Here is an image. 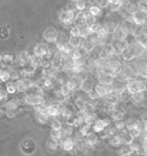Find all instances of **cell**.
Segmentation results:
<instances>
[{
    "mask_svg": "<svg viewBox=\"0 0 147 156\" xmlns=\"http://www.w3.org/2000/svg\"><path fill=\"white\" fill-rule=\"evenodd\" d=\"M3 59L6 62H11L13 61V57L11 55H5L3 58Z\"/></svg>",
    "mask_w": 147,
    "mask_h": 156,
    "instance_id": "11a10c76",
    "label": "cell"
},
{
    "mask_svg": "<svg viewBox=\"0 0 147 156\" xmlns=\"http://www.w3.org/2000/svg\"><path fill=\"white\" fill-rule=\"evenodd\" d=\"M71 90L68 87L67 84H63L61 88V93L64 96H67L69 95Z\"/></svg>",
    "mask_w": 147,
    "mask_h": 156,
    "instance_id": "74e56055",
    "label": "cell"
},
{
    "mask_svg": "<svg viewBox=\"0 0 147 156\" xmlns=\"http://www.w3.org/2000/svg\"><path fill=\"white\" fill-rule=\"evenodd\" d=\"M125 9L127 13H129L131 15L139 10L138 5V4L136 5L133 3H128L126 5Z\"/></svg>",
    "mask_w": 147,
    "mask_h": 156,
    "instance_id": "cb8c5ba5",
    "label": "cell"
},
{
    "mask_svg": "<svg viewBox=\"0 0 147 156\" xmlns=\"http://www.w3.org/2000/svg\"><path fill=\"white\" fill-rule=\"evenodd\" d=\"M58 31L52 27L46 29L44 33L43 36L44 39L48 42H56L58 38Z\"/></svg>",
    "mask_w": 147,
    "mask_h": 156,
    "instance_id": "9c48e42d",
    "label": "cell"
},
{
    "mask_svg": "<svg viewBox=\"0 0 147 156\" xmlns=\"http://www.w3.org/2000/svg\"><path fill=\"white\" fill-rule=\"evenodd\" d=\"M89 127H90V125H88V124H86L85 126H84L81 130V133L84 136H86L88 133V131L89 130Z\"/></svg>",
    "mask_w": 147,
    "mask_h": 156,
    "instance_id": "681fc988",
    "label": "cell"
},
{
    "mask_svg": "<svg viewBox=\"0 0 147 156\" xmlns=\"http://www.w3.org/2000/svg\"><path fill=\"white\" fill-rule=\"evenodd\" d=\"M82 41L81 36H74L71 35L68 42L73 49H77L81 47Z\"/></svg>",
    "mask_w": 147,
    "mask_h": 156,
    "instance_id": "2e32d148",
    "label": "cell"
},
{
    "mask_svg": "<svg viewBox=\"0 0 147 156\" xmlns=\"http://www.w3.org/2000/svg\"><path fill=\"white\" fill-rule=\"evenodd\" d=\"M115 78L110 74L109 73L101 70L98 75V80L100 84L104 85H113Z\"/></svg>",
    "mask_w": 147,
    "mask_h": 156,
    "instance_id": "52a82bcc",
    "label": "cell"
},
{
    "mask_svg": "<svg viewBox=\"0 0 147 156\" xmlns=\"http://www.w3.org/2000/svg\"><path fill=\"white\" fill-rule=\"evenodd\" d=\"M110 123V120L108 118H106L105 119H98L97 120L94 124L93 129L96 133H100L103 131L105 128L107 127Z\"/></svg>",
    "mask_w": 147,
    "mask_h": 156,
    "instance_id": "8fae6325",
    "label": "cell"
},
{
    "mask_svg": "<svg viewBox=\"0 0 147 156\" xmlns=\"http://www.w3.org/2000/svg\"><path fill=\"white\" fill-rule=\"evenodd\" d=\"M15 85L17 90L20 92H24L27 89V88L25 85L23 80H17L15 82Z\"/></svg>",
    "mask_w": 147,
    "mask_h": 156,
    "instance_id": "484cf974",
    "label": "cell"
},
{
    "mask_svg": "<svg viewBox=\"0 0 147 156\" xmlns=\"http://www.w3.org/2000/svg\"><path fill=\"white\" fill-rule=\"evenodd\" d=\"M110 1H111V0H110Z\"/></svg>",
    "mask_w": 147,
    "mask_h": 156,
    "instance_id": "e7e4bbea",
    "label": "cell"
},
{
    "mask_svg": "<svg viewBox=\"0 0 147 156\" xmlns=\"http://www.w3.org/2000/svg\"><path fill=\"white\" fill-rule=\"evenodd\" d=\"M75 103L77 107L80 110H84L86 103V101L84 100V99L81 97H78L75 100Z\"/></svg>",
    "mask_w": 147,
    "mask_h": 156,
    "instance_id": "4dcf8cb0",
    "label": "cell"
},
{
    "mask_svg": "<svg viewBox=\"0 0 147 156\" xmlns=\"http://www.w3.org/2000/svg\"><path fill=\"white\" fill-rule=\"evenodd\" d=\"M138 26L132 20V18H128L125 20L123 22L122 28L128 35H136L138 32Z\"/></svg>",
    "mask_w": 147,
    "mask_h": 156,
    "instance_id": "8992f818",
    "label": "cell"
},
{
    "mask_svg": "<svg viewBox=\"0 0 147 156\" xmlns=\"http://www.w3.org/2000/svg\"><path fill=\"white\" fill-rule=\"evenodd\" d=\"M131 18L138 26H145L147 24V12L138 10L131 15Z\"/></svg>",
    "mask_w": 147,
    "mask_h": 156,
    "instance_id": "277c9868",
    "label": "cell"
},
{
    "mask_svg": "<svg viewBox=\"0 0 147 156\" xmlns=\"http://www.w3.org/2000/svg\"><path fill=\"white\" fill-rule=\"evenodd\" d=\"M131 99L136 103H140L144 99V91L135 93L131 95Z\"/></svg>",
    "mask_w": 147,
    "mask_h": 156,
    "instance_id": "603a6c76",
    "label": "cell"
},
{
    "mask_svg": "<svg viewBox=\"0 0 147 156\" xmlns=\"http://www.w3.org/2000/svg\"><path fill=\"white\" fill-rule=\"evenodd\" d=\"M4 114V112L2 111L1 109H0V116H3Z\"/></svg>",
    "mask_w": 147,
    "mask_h": 156,
    "instance_id": "91938a15",
    "label": "cell"
},
{
    "mask_svg": "<svg viewBox=\"0 0 147 156\" xmlns=\"http://www.w3.org/2000/svg\"><path fill=\"white\" fill-rule=\"evenodd\" d=\"M141 118L142 123L144 124V125L145 126V128L146 129V128H147V111L144 112L141 115Z\"/></svg>",
    "mask_w": 147,
    "mask_h": 156,
    "instance_id": "ee69618b",
    "label": "cell"
},
{
    "mask_svg": "<svg viewBox=\"0 0 147 156\" xmlns=\"http://www.w3.org/2000/svg\"><path fill=\"white\" fill-rule=\"evenodd\" d=\"M61 114L64 116H65L67 118V117H70V116L72 115V112H71V111H70V110H69L68 109L66 108V109H64L62 110Z\"/></svg>",
    "mask_w": 147,
    "mask_h": 156,
    "instance_id": "c3c4849f",
    "label": "cell"
},
{
    "mask_svg": "<svg viewBox=\"0 0 147 156\" xmlns=\"http://www.w3.org/2000/svg\"><path fill=\"white\" fill-rule=\"evenodd\" d=\"M48 147L52 150L57 149V147H58L57 140H54V139H51L50 140V141L49 142V143H48Z\"/></svg>",
    "mask_w": 147,
    "mask_h": 156,
    "instance_id": "60d3db41",
    "label": "cell"
},
{
    "mask_svg": "<svg viewBox=\"0 0 147 156\" xmlns=\"http://www.w3.org/2000/svg\"><path fill=\"white\" fill-rule=\"evenodd\" d=\"M86 24H87L88 26L96 23V18L95 16L91 15L88 11H87V16H86Z\"/></svg>",
    "mask_w": 147,
    "mask_h": 156,
    "instance_id": "f1b7e54d",
    "label": "cell"
},
{
    "mask_svg": "<svg viewBox=\"0 0 147 156\" xmlns=\"http://www.w3.org/2000/svg\"><path fill=\"white\" fill-rule=\"evenodd\" d=\"M84 121L86 123V124L91 125L93 124V122L95 121V116L94 114H88L84 119Z\"/></svg>",
    "mask_w": 147,
    "mask_h": 156,
    "instance_id": "d590c367",
    "label": "cell"
},
{
    "mask_svg": "<svg viewBox=\"0 0 147 156\" xmlns=\"http://www.w3.org/2000/svg\"><path fill=\"white\" fill-rule=\"evenodd\" d=\"M94 88V82L89 79L85 78L82 81L81 85L80 86V89L85 93L89 94L93 90Z\"/></svg>",
    "mask_w": 147,
    "mask_h": 156,
    "instance_id": "4fadbf2b",
    "label": "cell"
},
{
    "mask_svg": "<svg viewBox=\"0 0 147 156\" xmlns=\"http://www.w3.org/2000/svg\"><path fill=\"white\" fill-rule=\"evenodd\" d=\"M135 41L144 49H147V35L141 32H138L135 35Z\"/></svg>",
    "mask_w": 147,
    "mask_h": 156,
    "instance_id": "5bb4252c",
    "label": "cell"
},
{
    "mask_svg": "<svg viewBox=\"0 0 147 156\" xmlns=\"http://www.w3.org/2000/svg\"><path fill=\"white\" fill-rule=\"evenodd\" d=\"M126 89L131 95L144 91L146 89V84L144 81L139 80H133L130 81L126 86Z\"/></svg>",
    "mask_w": 147,
    "mask_h": 156,
    "instance_id": "7a4b0ae2",
    "label": "cell"
},
{
    "mask_svg": "<svg viewBox=\"0 0 147 156\" xmlns=\"http://www.w3.org/2000/svg\"><path fill=\"white\" fill-rule=\"evenodd\" d=\"M111 44L113 48L114 55H121L123 52L128 47L130 43L126 39L124 40L113 39Z\"/></svg>",
    "mask_w": 147,
    "mask_h": 156,
    "instance_id": "3957f363",
    "label": "cell"
},
{
    "mask_svg": "<svg viewBox=\"0 0 147 156\" xmlns=\"http://www.w3.org/2000/svg\"><path fill=\"white\" fill-rule=\"evenodd\" d=\"M60 20L62 21V22L67 26H70L72 25L75 20V14L74 11L72 10H67L65 11L62 12L60 14Z\"/></svg>",
    "mask_w": 147,
    "mask_h": 156,
    "instance_id": "ba28073f",
    "label": "cell"
},
{
    "mask_svg": "<svg viewBox=\"0 0 147 156\" xmlns=\"http://www.w3.org/2000/svg\"><path fill=\"white\" fill-rule=\"evenodd\" d=\"M145 70H146V72H147V63H146V65H145Z\"/></svg>",
    "mask_w": 147,
    "mask_h": 156,
    "instance_id": "94428289",
    "label": "cell"
},
{
    "mask_svg": "<svg viewBox=\"0 0 147 156\" xmlns=\"http://www.w3.org/2000/svg\"><path fill=\"white\" fill-rule=\"evenodd\" d=\"M6 114L7 116L10 118H13L15 117L16 115L15 109H7Z\"/></svg>",
    "mask_w": 147,
    "mask_h": 156,
    "instance_id": "f6af8a7d",
    "label": "cell"
},
{
    "mask_svg": "<svg viewBox=\"0 0 147 156\" xmlns=\"http://www.w3.org/2000/svg\"><path fill=\"white\" fill-rule=\"evenodd\" d=\"M125 126H126L125 124L122 120L115 121V126H116L117 129H118V130L123 129Z\"/></svg>",
    "mask_w": 147,
    "mask_h": 156,
    "instance_id": "bcb514c9",
    "label": "cell"
},
{
    "mask_svg": "<svg viewBox=\"0 0 147 156\" xmlns=\"http://www.w3.org/2000/svg\"><path fill=\"white\" fill-rule=\"evenodd\" d=\"M51 139L56 140H58L60 139H61V137H62V132L61 130H52L51 133Z\"/></svg>",
    "mask_w": 147,
    "mask_h": 156,
    "instance_id": "d6a6232c",
    "label": "cell"
},
{
    "mask_svg": "<svg viewBox=\"0 0 147 156\" xmlns=\"http://www.w3.org/2000/svg\"><path fill=\"white\" fill-rule=\"evenodd\" d=\"M34 51L35 55L40 58H42L49 52V49L47 45L43 43H40L36 45Z\"/></svg>",
    "mask_w": 147,
    "mask_h": 156,
    "instance_id": "7c38bea8",
    "label": "cell"
},
{
    "mask_svg": "<svg viewBox=\"0 0 147 156\" xmlns=\"http://www.w3.org/2000/svg\"><path fill=\"white\" fill-rule=\"evenodd\" d=\"M62 110L58 105H51L47 107V112L48 116H56L62 113Z\"/></svg>",
    "mask_w": 147,
    "mask_h": 156,
    "instance_id": "e0dca14e",
    "label": "cell"
},
{
    "mask_svg": "<svg viewBox=\"0 0 147 156\" xmlns=\"http://www.w3.org/2000/svg\"><path fill=\"white\" fill-rule=\"evenodd\" d=\"M7 96V91L3 89L0 90V100L6 98Z\"/></svg>",
    "mask_w": 147,
    "mask_h": 156,
    "instance_id": "db71d44e",
    "label": "cell"
},
{
    "mask_svg": "<svg viewBox=\"0 0 147 156\" xmlns=\"http://www.w3.org/2000/svg\"><path fill=\"white\" fill-rule=\"evenodd\" d=\"M140 2L146 5H147V0H141Z\"/></svg>",
    "mask_w": 147,
    "mask_h": 156,
    "instance_id": "6f0895ef",
    "label": "cell"
},
{
    "mask_svg": "<svg viewBox=\"0 0 147 156\" xmlns=\"http://www.w3.org/2000/svg\"><path fill=\"white\" fill-rule=\"evenodd\" d=\"M44 85L46 86H49L51 85V81L50 79H47L45 82H44Z\"/></svg>",
    "mask_w": 147,
    "mask_h": 156,
    "instance_id": "9f6ffc18",
    "label": "cell"
},
{
    "mask_svg": "<svg viewBox=\"0 0 147 156\" xmlns=\"http://www.w3.org/2000/svg\"><path fill=\"white\" fill-rule=\"evenodd\" d=\"M103 26L108 34H114L119 28V24L117 22L113 21L106 22Z\"/></svg>",
    "mask_w": 147,
    "mask_h": 156,
    "instance_id": "9a60e30c",
    "label": "cell"
},
{
    "mask_svg": "<svg viewBox=\"0 0 147 156\" xmlns=\"http://www.w3.org/2000/svg\"><path fill=\"white\" fill-rule=\"evenodd\" d=\"M62 126V123L59 120H54L51 123L52 128L54 130H61Z\"/></svg>",
    "mask_w": 147,
    "mask_h": 156,
    "instance_id": "1f68e13d",
    "label": "cell"
},
{
    "mask_svg": "<svg viewBox=\"0 0 147 156\" xmlns=\"http://www.w3.org/2000/svg\"><path fill=\"white\" fill-rule=\"evenodd\" d=\"M10 79V73L3 69H0V80L3 82H7Z\"/></svg>",
    "mask_w": 147,
    "mask_h": 156,
    "instance_id": "83f0119b",
    "label": "cell"
},
{
    "mask_svg": "<svg viewBox=\"0 0 147 156\" xmlns=\"http://www.w3.org/2000/svg\"><path fill=\"white\" fill-rule=\"evenodd\" d=\"M78 121V119L74 117L72 115L70 116V117H67V124H68L69 126H73V125H75L77 122Z\"/></svg>",
    "mask_w": 147,
    "mask_h": 156,
    "instance_id": "ab89813d",
    "label": "cell"
},
{
    "mask_svg": "<svg viewBox=\"0 0 147 156\" xmlns=\"http://www.w3.org/2000/svg\"><path fill=\"white\" fill-rule=\"evenodd\" d=\"M70 34L71 36H81V31L79 27L75 26L71 28L70 31Z\"/></svg>",
    "mask_w": 147,
    "mask_h": 156,
    "instance_id": "8d00e7d4",
    "label": "cell"
},
{
    "mask_svg": "<svg viewBox=\"0 0 147 156\" xmlns=\"http://www.w3.org/2000/svg\"><path fill=\"white\" fill-rule=\"evenodd\" d=\"M75 7L77 10L80 11H84V10L87 8V5L84 0H77L75 3Z\"/></svg>",
    "mask_w": 147,
    "mask_h": 156,
    "instance_id": "4316f807",
    "label": "cell"
},
{
    "mask_svg": "<svg viewBox=\"0 0 147 156\" xmlns=\"http://www.w3.org/2000/svg\"><path fill=\"white\" fill-rule=\"evenodd\" d=\"M121 143H122V142H121L120 137L119 136H114L113 137H111V139H110V143L114 146L119 145Z\"/></svg>",
    "mask_w": 147,
    "mask_h": 156,
    "instance_id": "836d02e7",
    "label": "cell"
},
{
    "mask_svg": "<svg viewBox=\"0 0 147 156\" xmlns=\"http://www.w3.org/2000/svg\"><path fill=\"white\" fill-rule=\"evenodd\" d=\"M101 26V25H100L99 24L97 23V22L89 25V32L91 33V35L97 33V32L98 31V30H99V28H100Z\"/></svg>",
    "mask_w": 147,
    "mask_h": 156,
    "instance_id": "e575fe53",
    "label": "cell"
},
{
    "mask_svg": "<svg viewBox=\"0 0 147 156\" xmlns=\"http://www.w3.org/2000/svg\"><path fill=\"white\" fill-rule=\"evenodd\" d=\"M72 132H73V129L71 127H66L64 130V133L68 136L71 135L72 134Z\"/></svg>",
    "mask_w": 147,
    "mask_h": 156,
    "instance_id": "816d5d0a",
    "label": "cell"
},
{
    "mask_svg": "<svg viewBox=\"0 0 147 156\" xmlns=\"http://www.w3.org/2000/svg\"><path fill=\"white\" fill-rule=\"evenodd\" d=\"M36 118H37L38 120L40 123H41L42 124H44V123H45L46 122H47V120H48V115H44V114L38 113Z\"/></svg>",
    "mask_w": 147,
    "mask_h": 156,
    "instance_id": "f35d334b",
    "label": "cell"
},
{
    "mask_svg": "<svg viewBox=\"0 0 147 156\" xmlns=\"http://www.w3.org/2000/svg\"><path fill=\"white\" fill-rule=\"evenodd\" d=\"M80 31H81V37L82 38L86 39L88 36L91 35V33L89 32V26L87 24H84L79 27Z\"/></svg>",
    "mask_w": 147,
    "mask_h": 156,
    "instance_id": "7402d4cb",
    "label": "cell"
},
{
    "mask_svg": "<svg viewBox=\"0 0 147 156\" xmlns=\"http://www.w3.org/2000/svg\"><path fill=\"white\" fill-rule=\"evenodd\" d=\"M146 137H147V128L146 129Z\"/></svg>",
    "mask_w": 147,
    "mask_h": 156,
    "instance_id": "be15d7a7",
    "label": "cell"
},
{
    "mask_svg": "<svg viewBox=\"0 0 147 156\" xmlns=\"http://www.w3.org/2000/svg\"><path fill=\"white\" fill-rule=\"evenodd\" d=\"M6 88H7V91L9 93H14L15 91L17 90L15 83H13L12 82H8L6 84Z\"/></svg>",
    "mask_w": 147,
    "mask_h": 156,
    "instance_id": "f546056e",
    "label": "cell"
},
{
    "mask_svg": "<svg viewBox=\"0 0 147 156\" xmlns=\"http://www.w3.org/2000/svg\"><path fill=\"white\" fill-rule=\"evenodd\" d=\"M1 59H2V57H1V56H0V62H1Z\"/></svg>",
    "mask_w": 147,
    "mask_h": 156,
    "instance_id": "6125c7cd",
    "label": "cell"
},
{
    "mask_svg": "<svg viewBox=\"0 0 147 156\" xmlns=\"http://www.w3.org/2000/svg\"><path fill=\"white\" fill-rule=\"evenodd\" d=\"M145 50L136 42L130 43L128 47L122 53V59L126 61H131L134 58L141 57Z\"/></svg>",
    "mask_w": 147,
    "mask_h": 156,
    "instance_id": "6da1fadb",
    "label": "cell"
},
{
    "mask_svg": "<svg viewBox=\"0 0 147 156\" xmlns=\"http://www.w3.org/2000/svg\"><path fill=\"white\" fill-rule=\"evenodd\" d=\"M86 136V143L88 145L93 146L97 143L98 137L95 133L89 132Z\"/></svg>",
    "mask_w": 147,
    "mask_h": 156,
    "instance_id": "d6986e66",
    "label": "cell"
},
{
    "mask_svg": "<svg viewBox=\"0 0 147 156\" xmlns=\"http://www.w3.org/2000/svg\"><path fill=\"white\" fill-rule=\"evenodd\" d=\"M24 83L25 84V85L26 86V87L28 89V88H31L33 86V83L32 82V81L28 79H25L24 80H23Z\"/></svg>",
    "mask_w": 147,
    "mask_h": 156,
    "instance_id": "f907efd6",
    "label": "cell"
},
{
    "mask_svg": "<svg viewBox=\"0 0 147 156\" xmlns=\"http://www.w3.org/2000/svg\"><path fill=\"white\" fill-rule=\"evenodd\" d=\"M123 5V2L122 0H111L110 1L108 7L110 11L112 12H116L120 10Z\"/></svg>",
    "mask_w": 147,
    "mask_h": 156,
    "instance_id": "ac0fdd59",
    "label": "cell"
},
{
    "mask_svg": "<svg viewBox=\"0 0 147 156\" xmlns=\"http://www.w3.org/2000/svg\"><path fill=\"white\" fill-rule=\"evenodd\" d=\"M10 78H11L12 79H17L19 78V76H18V73L15 72V71H11L10 73Z\"/></svg>",
    "mask_w": 147,
    "mask_h": 156,
    "instance_id": "f5cc1de1",
    "label": "cell"
},
{
    "mask_svg": "<svg viewBox=\"0 0 147 156\" xmlns=\"http://www.w3.org/2000/svg\"><path fill=\"white\" fill-rule=\"evenodd\" d=\"M67 85L71 90H75V89H77V86H76L75 84H74V82L71 79L70 80L68 81V82L67 83Z\"/></svg>",
    "mask_w": 147,
    "mask_h": 156,
    "instance_id": "7dc6e473",
    "label": "cell"
},
{
    "mask_svg": "<svg viewBox=\"0 0 147 156\" xmlns=\"http://www.w3.org/2000/svg\"><path fill=\"white\" fill-rule=\"evenodd\" d=\"M74 144L73 141L70 137L66 138L62 142V146L64 150L67 151H71L74 148Z\"/></svg>",
    "mask_w": 147,
    "mask_h": 156,
    "instance_id": "ffe728a7",
    "label": "cell"
},
{
    "mask_svg": "<svg viewBox=\"0 0 147 156\" xmlns=\"http://www.w3.org/2000/svg\"><path fill=\"white\" fill-rule=\"evenodd\" d=\"M111 117L115 122L122 120V119L124 117V113L123 112L121 111V110L114 109L112 112Z\"/></svg>",
    "mask_w": 147,
    "mask_h": 156,
    "instance_id": "44dd1931",
    "label": "cell"
},
{
    "mask_svg": "<svg viewBox=\"0 0 147 156\" xmlns=\"http://www.w3.org/2000/svg\"><path fill=\"white\" fill-rule=\"evenodd\" d=\"M25 102L31 105L37 106L42 105L44 102V99L42 96L38 95H30L27 96L25 99Z\"/></svg>",
    "mask_w": 147,
    "mask_h": 156,
    "instance_id": "30bf717a",
    "label": "cell"
},
{
    "mask_svg": "<svg viewBox=\"0 0 147 156\" xmlns=\"http://www.w3.org/2000/svg\"><path fill=\"white\" fill-rule=\"evenodd\" d=\"M114 91L113 85H104L102 84H97L95 86V91L99 97H103L113 93Z\"/></svg>",
    "mask_w": 147,
    "mask_h": 156,
    "instance_id": "5b68a950",
    "label": "cell"
},
{
    "mask_svg": "<svg viewBox=\"0 0 147 156\" xmlns=\"http://www.w3.org/2000/svg\"><path fill=\"white\" fill-rule=\"evenodd\" d=\"M131 153H128V154H124L121 156H131Z\"/></svg>",
    "mask_w": 147,
    "mask_h": 156,
    "instance_id": "680465c9",
    "label": "cell"
},
{
    "mask_svg": "<svg viewBox=\"0 0 147 156\" xmlns=\"http://www.w3.org/2000/svg\"><path fill=\"white\" fill-rule=\"evenodd\" d=\"M89 13L94 16H98L101 13V8L96 5H91L89 7L88 10Z\"/></svg>",
    "mask_w": 147,
    "mask_h": 156,
    "instance_id": "d4e9b609",
    "label": "cell"
},
{
    "mask_svg": "<svg viewBox=\"0 0 147 156\" xmlns=\"http://www.w3.org/2000/svg\"><path fill=\"white\" fill-rule=\"evenodd\" d=\"M110 3V0H101L99 3V7L101 8H105L108 7Z\"/></svg>",
    "mask_w": 147,
    "mask_h": 156,
    "instance_id": "7bdbcfd3",
    "label": "cell"
},
{
    "mask_svg": "<svg viewBox=\"0 0 147 156\" xmlns=\"http://www.w3.org/2000/svg\"><path fill=\"white\" fill-rule=\"evenodd\" d=\"M18 106V103L14 100H11L8 102L6 107L7 109H16L17 107Z\"/></svg>",
    "mask_w": 147,
    "mask_h": 156,
    "instance_id": "b9f144b4",
    "label": "cell"
}]
</instances>
